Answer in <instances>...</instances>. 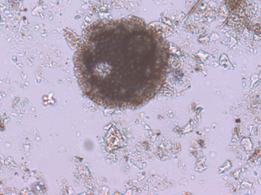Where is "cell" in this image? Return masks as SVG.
<instances>
[{"label": "cell", "instance_id": "obj_1", "mask_svg": "<svg viewBox=\"0 0 261 195\" xmlns=\"http://www.w3.org/2000/svg\"><path fill=\"white\" fill-rule=\"evenodd\" d=\"M168 42L138 18L93 23L75 53L83 94L97 105L142 107L161 92L168 74Z\"/></svg>", "mask_w": 261, "mask_h": 195}]
</instances>
